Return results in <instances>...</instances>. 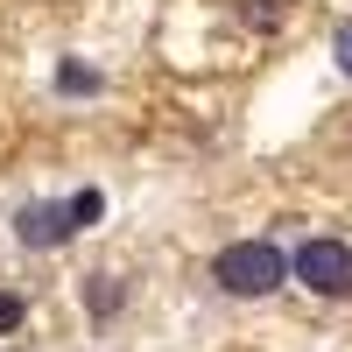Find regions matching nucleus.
<instances>
[{"instance_id": "nucleus-1", "label": "nucleus", "mask_w": 352, "mask_h": 352, "mask_svg": "<svg viewBox=\"0 0 352 352\" xmlns=\"http://www.w3.org/2000/svg\"><path fill=\"white\" fill-rule=\"evenodd\" d=\"M289 282V247L268 240V232H247V240H226L212 254V289L232 303H254V296H275Z\"/></svg>"}, {"instance_id": "nucleus-2", "label": "nucleus", "mask_w": 352, "mask_h": 352, "mask_svg": "<svg viewBox=\"0 0 352 352\" xmlns=\"http://www.w3.org/2000/svg\"><path fill=\"white\" fill-rule=\"evenodd\" d=\"M289 282H303L317 303H352V247L324 240V232L296 240L289 247Z\"/></svg>"}, {"instance_id": "nucleus-3", "label": "nucleus", "mask_w": 352, "mask_h": 352, "mask_svg": "<svg viewBox=\"0 0 352 352\" xmlns=\"http://www.w3.org/2000/svg\"><path fill=\"white\" fill-rule=\"evenodd\" d=\"M14 240H21L28 254H56V247H71V240H78L71 204H64V197H28L21 212H14Z\"/></svg>"}, {"instance_id": "nucleus-4", "label": "nucleus", "mask_w": 352, "mask_h": 352, "mask_svg": "<svg viewBox=\"0 0 352 352\" xmlns=\"http://www.w3.org/2000/svg\"><path fill=\"white\" fill-rule=\"evenodd\" d=\"M78 303H85L92 324H113V317L127 310V282H120V275H85V282H78Z\"/></svg>"}, {"instance_id": "nucleus-5", "label": "nucleus", "mask_w": 352, "mask_h": 352, "mask_svg": "<svg viewBox=\"0 0 352 352\" xmlns=\"http://www.w3.org/2000/svg\"><path fill=\"white\" fill-rule=\"evenodd\" d=\"M99 85H106V78H99L92 64H78V56H71V64H56V92H64V99H92Z\"/></svg>"}, {"instance_id": "nucleus-6", "label": "nucleus", "mask_w": 352, "mask_h": 352, "mask_svg": "<svg viewBox=\"0 0 352 352\" xmlns=\"http://www.w3.org/2000/svg\"><path fill=\"white\" fill-rule=\"evenodd\" d=\"M64 204H71V226H78V232H92V226L106 219V190H71Z\"/></svg>"}, {"instance_id": "nucleus-7", "label": "nucleus", "mask_w": 352, "mask_h": 352, "mask_svg": "<svg viewBox=\"0 0 352 352\" xmlns=\"http://www.w3.org/2000/svg\"><path fill=\"white\" fill-rule=\"evenodd\" d=\"M28 324V296H21V289H0V338H14Z\"/></svg>"}, {"instance_id": "nucleus-8", "label": "nucleus", "mask_w": 352, "mask_h": 352, "mask_svg": "<svg viewBox=\"0 0 352 352\" xmlns=\"http://www.w3.org/2000/svg\"><path fill=\"white\" fill-rule=\"evenodd\" d=\"M289 14V0H247V21L254 28H268V21H282Z\"/></svg>"}, {"instance_id": "nucleus-9", "label": "nucleus", "mask_w": 352, "mask_h": 352, "mask_svg": "<svg viewBox=\"0 0 352 352\" xmlns=\"http://www.w3.org/2000/svg\"><path fill=\"white\" fill-rule=\"evenodd\" d=\"M338 71L352 78V21H338Z\"/></svg>"}]
</instances>
